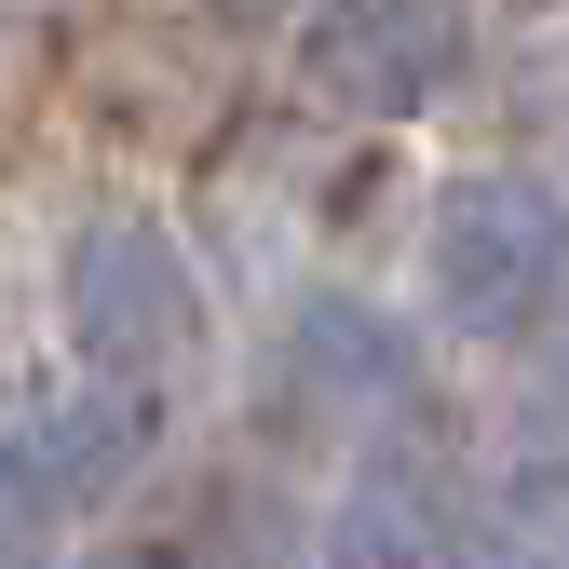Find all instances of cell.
<instances>
[{"mask_svg": "<svg viewBox=\"0 0 569 569\" xmlns=\"http://www.w3.org/2000/svg\"><path fill=\"white\" fill-rule=\"evenodd\" d=\"M393 380H407V352L352 284H299L271 312V407L284 420H380Z\"/></svg>", "mask_w": 569, "mask_h": 569, "instance_id": "5", "label": "cell"}, {"mask_svg": "<svg viewBox=\"0 0 569 569\" xmlns=\"http://www.w3.org/2000/svg\"><path fill=\"white\" fill-rule=\"evenodd\" d=\"M136 488V407L96 393V380H54L28 407H0V502L14 529H68Z\"/></svg>", "mask_w": 569, "mask_h": 569, "instance_id": "4", "label": "cell"}, {"mask_svg": "<svg viewBox=\"0 0 569 569\" xmlns=\"http://www.w3.org/2000/svg\"><path fill=\"white\" fill-rule=\"evenodd\" d=\"M54 339H68V380H96V393H163L190 380V352H203V271L163 218H136V203H109V218L68 231L54 258Z\"/></svg>", "mask_w": 569, "mask_h": 569, "instance_id": "2", "label": "cell"}, {"mask_svg": "<svg viewBox=\"0 0 569 569\" xmlns=\"http://www.w3.org/2000/svg\"><path fill=\"white\" fill-rule=\"evenodd\" d=\"M218 28H299V0H203Z\"/></svg>", "mask_w": 569, "mask_h": 569, "instance_id": "7", "label": "cell"}, {"mask_svg": "<svg viewBox=\"0 0 569 569\" xmlns=\"http://www.w3.org/2000/svg\"><path fill=\"white\" fill-rule=\"evenodd\" d=\"M475 68V0H312L299 14V82L339 122H420Z\"/></svg>", "mask_w": 569, "mask_h": 569, "instance_id": "3", "label": "cell"}, {"mask_svg": "<svg viewBox=\"0 0 569 569\" xmlns=\"http://www.w3.org/2000/svg\"><path fill=\"white\" fill-rule=\"evenodd\" d=\"M461 529H475V502L448 475H367L339 502V569H461Z\"/></svg>", "mask_w": 569, "mask_h": 569, "instance_id": "6", "label": "cell"}, {"mask_svg": "<svg viewBox=\"0 0 569 569\" xmlns=\"http://www.w3.org/2000/svg\"><path fill=\"white\" fill-rule=\"evenodd\" d=\"M556 407H569V312H556Z\"/></svg>", "mask_w": 569, "mask_h": 569, "instance_id": "8", "label": "cell"}, {"mask_svg": "<svg viewBox=\"0 0 569 569\" xmlns=\"http://www.w3.org/2000/svg\"><path fill=\"white\" fill-rule=\"evenodd\" d=\"M14 542H28V529H14V502H0V556H14Z\"/></svg>", "mask_w": 569, "mask_h": 569, "instance_id": "9", "label": "cell"}, {"mask_svg": "<svg viewBox=\"0 0 569 569\" xmlns=\"http://www.w3.org/2000/svg\"><path fill=\"white\" fill-rule=\"evenodd\" d=\"M420 299L461 339H529L569 312V190L529 163H461L420 203Z\"/></svg>", "mask_w": 569, "mask_h": 569, "instance_id": "1", "label": "cell"}]
</instances>
